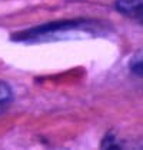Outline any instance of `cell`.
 Returning a JSON list of instances; mask_svg holds the SVG:
<instances>
[{"mask_svg": "<svg viewBox=\"0 0 143 150\" xmlns=\"http://www.w3.org/2000/svg\"><path fill=\"white\" fill-rule=\"evenodd\" d=\"M116 7L120 13L129 16L132 19L142 20V0H118Z\"/></svg>", "mask_w": 143, "mask_h": 150, "instance_id": "obj_1", "label": "cell"}, {"mask_svg": "<svg viewBox=\"0 0 143 150\" xmlns=\"http://www.w3.org/2000/svg\"><path fill=\"white\" fill-rule=\"evenodd\" d=\"M13 102V90L12 87L0 81V113H3L6 110V107Z\"/></svg>", "mask_w": 143, "mask_h": 150, "instance_id": "obj_2", "label": "cell"}]
</instances>
